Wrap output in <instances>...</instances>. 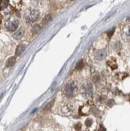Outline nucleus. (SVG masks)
<instances>
[{"label":"nucleus","mask_w":130,"mask_h":131,"mask_svg":"<svg viewBox=\"0 0 130 131\" xmlns=\"http://www.w3.org/2000/svg\"><path fill=\"white\" fill-rule=\"evenodd\" d=\"M52 15H45L43 17V20H42V23L43 24H47V23H48L51 20H52Z\"/></svg>","instance_id":"9"},{"label":"nucleus","mask_w":130,"mask_h":131,"mask_svg":"<svg viewBox=\"0 0 130 131\" xmlns=\"http://www.w3.org/2000/svg\"><path fill=\"white\" fill-rule=\"evenodd\" d=\"M83 93H84V96L85 97H89L92 96V85L90 84H87L86 85H84V89H83Z\"/></svg>","instance_id":"4"},{"label":"nucleus","mask_w":130,"mask_h":131,"mask_svg":"<svg viewBox=\"0 0 130 131\" xmlns=\"http://www.w3.org/2000/svg\"><path fill=\"white\" fill-rule=\"evenodd\" d=\"M16 62V59L15 57H11V58L8 59V60L7 61V67H11L15 64Z\"/></svg>","instance_id":"8"},{"label":"nucleus","mask_w":130,"mask_h":131,"mask_svg":"<svg viewBox=\"0 0 130 131\" xmlns=\"http://www.w3.org/2000/svg\"><path fill=\"white\" fill-rule=\"evenodd\" d=\"M114 31H115V29H114V28H113V29H112V30H111V32H109L108 33V36H109V37H111L112 35H113V32H114Z\"/></svg>","instance_id":"16"},{"label":"nucleus","mask_w":130,"mask_h":131,"mask_svg":"<svg viewBox=\"0 0 130 131\" xmlns=\"http://www.w3.org/2000/svg\"><path fill=\"white\" fill-rule=\"evenodd\" d=\"M40 30H41L40 26L39 25V24H35V25L33 26V27H32V33L37 34L40 32Z\"/></svg>","instance_id":"10"},{"label":"nucleus","mask_w":130,"mask_h":131,"mask_svg":"<svg viewBox=\"0 0 130 131\" xmlns=\"http://www.w3.org/2000/svg\"><path fill=\"white\" fill-rule=\"evenodd\" d=\"M99 131H106V129H105L104 127L103 126H100Z\"/></svg>","instance_id":"17"},{"label":"nucleus","mask_w":130,"mask_h":131,"mask_svg":"<svg viewBox=\"0 0 130 131\" xmlns=\"http://www.w3.org/2000/svg\"><path fill=\"white\" fill-rule=\"evenodd\" d=\"M84 61H83V60H80L78 63H77V64H76V68L78 69V70H80V69L83 68H84Z\"/></svg>","instance_id":"11"},{"label":"nucleus","mask_w":130,"mask_h":131,"mask_svg":"<svg viewBox=\"0 0 130 131\" xmlns=\"http://www.w3.org/2000/svg\"><path fill=\"white\" fill-rule=\"evenodd\" d=\"M127 36H129V37H130V27L129 28V29H128V32H127Z\"/></svg>","instance_id":"18"},{"label":"nucleus","mask_w":130,"mask_h":131,"mask_svg":"<svg viewBox=\"0 0 130 131\" xmlns=\"http://www.w3.org/2000/svg\"><path fill=\"white\" fill-rule=\"evenodd\" d=\"M107 56V51L105 49H100L95 52V57L98 60H101L105 58V56Z\"/></svg>","instance_id":"5"},{"label":"nucleus","mask_w":130,"mask_h":131,"mask_svg":"<svg viewBox=\"0 0 130 131\" xmlns=\"http://www.w3.org/2000/svg\"><path fill=\"white\" fill-rule=\"evenodd\" d=\"M18 26H19V22L14 20V21H7L6 23V27L7 28L8 31L10 32H14L17 29Z\"/></svg>","instance_id":"3"},{"label":"nucleus","mask_w":130,"mask_h":131,"mask_svg":"<svg viewBox=\"0 0 130 131\" xmlns=\"http://www.w3.org/2000/svg\"><path fill=\"white\" fill-rule=\"evenodd\" d=\"M113 104H114V101H113V100H109V101H108V105L109 107L113 106Z\"/></svg>","instance_id":"15"},{"label":"nucleus","mask_w":130,"mask_h":131,"mask_svg":"<svg viewBox=\"0 0 130 131\" xmlns=\"http://www.w3.org/2000/svg\"><path fill=\"white\" fill-rule=\"evenodd\" d=\"M92 124V119H87L86 121H85V125H86L88 127H89V126H91Z\"/></svg>","instance_id":"13"},{"label":"nucleus","mask_w":130,"mask_h":131,"mask_svg":"<svg viewBox=\"0 0 130 131\" xmlns=\"http://www.w3.org/2000/svg\"><path fill=\"white\" fill-rule=\"evenodd\" d=\"M81 127H82V125H81V123H76V125H75V129H76V131H79V130H80V129Z\"/></svg>","instance_id":"14"},{"label":"nucleus","mask_w":130,"mask_h":131,"mask_svg":"<svg viewBox=\"0 0 130 131\" xmlns=\"http://www.w3.org/2000/svg\"><path fill=\"white\" fill-rule=\"evenodd\" d=\"M8 3H9V0H2V5H1L2 10L7 7L8 5Z\"/></svg>","instance_id":"12"},{"label":"nucleus","mask_w":130,"mask_h":131,"mask_svg":"<svg viewBox=\"0 0 130 131\" xmlns=\"http://www.w3.org/2000/svg\"><path fill=\"white\" fill-rule=\"evenodd\" d=\"M77 89V86L75 82H71L68 84L65 87V95L67 96L68 97H72L75 95Z\"/></svg>","instance_id":"1"},{"label":"nucleus","mask_w":130,"mask_h":131,"mask_svg":"<svg viewBox=\"0 0 130 131\" xmlns=\"http://www.w3.org/2000/svg\"><path fill=\"white\" fill-rule=\"evenodd\" d=\"M39 12L36 10H34L28 14L26 19H27V21L28 23H34L39 19Z\"/></svg>","instance_id":"2"},{"label":"nucleus","mask_w":130,"mask_h":131,"mask_svg":"<svg viewBox=\"0 0 130 131\" xmlns=\"http://www.w3.org/2000/svg\"><path fill=\"white\" fill-rule=\"evenodd\" d=\"M26 48V46L23 44H20L19 46L17 47V48H16V51H15V55L16 56H20V55L22 54L24 50H25Z\"/></svg>","instance_id":"7"},{"label":"nucleus","mask_w":130,"mask_h":131,"mask_svg":"<svg viewBox=\"0 0 130 131\" xmlns=\"http://www.w3.org/2000/svg\"><path fill=\"white\" fill-rule=\"evenodd\" d=\"M23 35H24V30L23 28H20L19 30H18L17 32L13 35V36H14V38L16 39V40H19V39H21L23 37Z\"/></svg>","instance_id":"6"}]
</instances>
